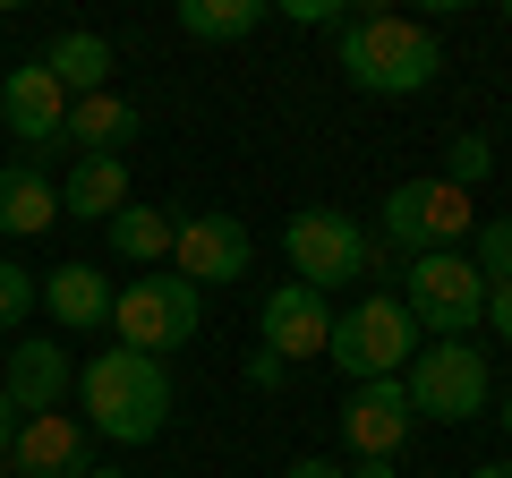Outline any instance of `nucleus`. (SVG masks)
Returning a JSON list of instances; mask_svg holds the SVG:
<instances>
[{"label":"nucleus","instance_id":"1","mask_svg":"<svg viewBox=\"0 0 512 478\" xmlns=\"http://www.w3.org/2000/svg\"><path fill=\"white\" fill-rule=\"evenodd\" d=\"M77 393H86V427L111 444H154L171 427V376L163 359H146V350H94L86 368H77Z\"/></svg>","mask_w":512,"mask_h":478},{"label":"nucleus","instance_id":"2","mask_svg":"<svg viewBox=\"0 0 512 478\" xmlns=\"http://www.w3.org/2000/svg\"><path fill=\"white\" fill-rule=\"evenodd\" d=\"M342 77L376 103H402V94H427L444 77V43L427 35L419 18H393V9H359L342 26Z\"/></svg>","mask_w":512,"mask_h":478},{"label":"nucleus","instance_id":"3","mask_svg":"<svg viewBox=\"0 0 512 478\" xmlns=\"http://www.w3.org/2000/svg\"><path fill=\"white\" fill-rule=\"evenodd\" d=\"M419 342H427V333L410 325V308H402V299L359 291V308H342V316H333L325 359L350 376V385H384V376H402L410 359H419Z\"/></svg>","mask_w":512,"mask_h":478},{"label":"nucleus","instance_id":"4","mask_svg":"<svg viewBox=\"0 0 512 478\" xmlns=\"http://www.w3.org/2000/svg\"><path fill=\"white\" fill-rule=\"evenodd\" d=\"M402 393H410V419H436V427H461L495 402V376H487V350L478 342H419V359L402 368Z\"/></svg>","mask_w":512,"mask_h":478},{"label":"nucleus","instance_id":"5","mask_svg":"<svg viewBox=\"0 0 512 478\" xmlns=\"http://www.w3.org/2000/svg\"><path fill=\"white\" fill-rule=\"evenodd\" d=\"M282 257H291V274L308 282V291L333 299V291H350V282L376 265V239H367L342 205H299V214L282 222Z\"/></svg>","mask_w":512,"mask_h":478},{"label":"nucleus","instance_id":"6","mask_svg":"<svg viewBox=\"0 0 512 478\" xmlns=\"http://www.w3.org/2000/svg\"><path fill=\"white\" fill-rule=\"evenodd\" d=\"M402 308H410V325H419V333L461 342V333H478V316H487V274H478L461 248L410 257L402 265Z\"/></svg>","mask_w":512,"mask_h":478},{"label":"nucleus","instance_id":"7","mask_svg":"<svg viewBox=\"0 0 512 478\" xmlns=\"http://www.w3.org/2000/svg\"><path fill=\"white\" fill-rule=\"evenodd\" d=\"M197 316H205V291L180 274H137L120 299H111V333L146 359H171L180 342H197Z\"/></svg>","mask_w":512,"mask_h":478},{"label":"nucleus","instance_id":"8","mask_svg":"<svg viewBox=\"0 0 512 478\" xmlns=\"http://www.w3.org/2000/svg\"><path fill=\"white\" fill-rule=\"evenodd\" d=\"M470 231H478V205H470V188H453L444 171H436V180H402L393 197H384V239L410 248V257L461 248Z\"/></svg>","mask_w":512,"mask_h":478},{"label":"nucleus","instance_id":"9","mask_svg":"<svg viewBox=\"0 0 512 478\" xmlns=\"http://www.w3.org/2000/svg\"><path fill=\"white\" fill-rule=\"evenodd\" d=\"M248 257H256L248 222L222 214V205H214V214H188V222H180V239H171V274L197 282V291H214V282L231 291V282L248 274Z\"/></svg>","mask_w":512,"mask_h":478},{"label":"nucleus","instance_id":"10","mask_svg":"<svg viewBox=\"0 0 512 478\" xmlns=\"http://www.w3.org/2000/svg\"><path fill=\"white\" fill-rule=\"evenodd\" d=\"M410 393H402V376H384V385H350V402H342V444H350V461H393L410 444Z\"/></svg>","mask_w":512,"mask_h":478},{"label":"nucleus","instance_id":"11","mask_svg":"<svg viewBox=\"0 0 512 478\" xmlns=\"http://www.w3.org/2000/svg\"><path fill=\"white\" fill-rule=\"evenodd\" d=\"M256 333H265V350H274L282 368H291V359H325L333 308H325V291H308V282H282V291H265V308H256Z\"/></svg>","mask_w":512,"mask_h":478},{"label":"nucleus","instance_id":"12","mask_svg":"<svg viewBox=\"0 0 512 478\" xmlns=\"http://www.w3.org/2000/svg\"><path fill=\"white\" fill-rule=\"evenodd\" d=\"M0 120L35 146V163L43 154H60V120H69V94H60V77L43 69V60H18V69L0 77Z\"/></svg>","mask_w":512,"mask_h":478},{"label":"nucleus","instance_id":"13","mask_svg":"<svg viewBox=\"0 0 512 478\" xmlns=\"http://www.w3.org/2000/svg\"><path fill=\"white\" fill-rule=\"evenodd\" d=\"M0 393H9L26 419H35V410H60V402L77 393V359H69L60 342L18 333V342H9V359H0Z\"/></svg>","mask_w":512,"mask_h":478},{"label":"nucleus","instance_id":"14","mask_svg":"<svg viewBox=\"0 0 512 478\" xmlns=\"http://www.w3.org/2000/svg\"><path fill=\"white\" fill-rule=\"evenodd\" d=\"M86 427L69 410H35L18 419V444H9V478H86Z\"/></svg>","mask_w":512,"mask_h":478},{"label":"nucleus","instance_id":"15","mask_svg":"<svg viewBox=\"0 0 512 478\" xmlns=\"http://www.w3.org/2000/svg\"><path fill=\"white\" fill-rule=\"evenodd\" d=\"M35 299L52 308V325H69V333H94V325H111V299H120V291H111V282L94 274L86 257H77V265H52V274L35 282Z\"/></svg>","mask_w":512,"mask_h":478},{"label":"nucleus","instance_id":"16","mask_svg":"<svg viewBox=\"0 0 512 478\" xmlns=\"http://www.w3.org/2000/svg\"><path fill=\"white\" fill-rule=\"evenodd\" d=\"M60 222V180L43 163H0V239H35Z\"/></svg>","mask_w":512,"mask_h":478},{"label":"nucleus","instance_id":"17","mask_svg":"<svg viewBox=\"0 0 512 478\" xmlns=\"http://www.w3.org/2000/svg\"><path fill=\"white\" fill-rule=\"evenodd\" d=\"M128 137H137V103L128 94H77L69 103V120H60V146H77V154H120Z\"/></svg>","mask_w":512,"mask_h":478},{"label":"nucleus","instance_id":"18","mask_svg":"<svg viewBox=\"0 0 512 478\" xmlns=\"http://www.w3.org/2000/svg\"><path fill=\"white\" fill-rule=\"evenodd\" d=\"M120 205H128V163H120V154H77V171L60 180V214L111 222Z\"/></svg>","mask_w":512,"mask_h":478},{"label":"nucleus","instance_id":"19","mask_svg":"<svg viewBox=\"0 0 512 478\" xmlns=\"http://www.w3.org/2000/svg\"><path fill=\"white\" fill-rule=\"evenodd\" d=\"M171 239H180V222L163 205H120L111 214V257H128V265H171Z\"/></svg>","mask_w":512,"mask_h":478},{"label":"nucleus","instance_id":"20","mask_svg":"<svg viewBox=\"0 0 512 478\" xmlns=\"http://www.w3.org/2000/svg\"><path fill=\"white\" fill-rule=\"evenodd\" d=\"M43 69L60 77V94H69V103H77V94H103V86H111V43L77 26V35H60L52 52H43Z\"/></svg>","mask_w":512,"mask_h":478},{"label":"nucleus","instance_id":"21","mask_svg":"<svg viewBox=\"0 0 512 478\" xmlns=\"http://www.w3.org/2000/svg\"><path fill=\"white\" fill-rule=\"evenodd\" d=\"M265 18H274L265 0H180V26L197 43H248Z\"/></svg>","mask_w":512,"mask_h":478},{"label":"nucleus","instance_id":"22","mask_svg":"<svg viewBox=\"0 0 512 478\" xmlns=\"http://www.w3.org/2000/svg\"><path fill=\"white\" fill-rule=\"evenodd\" d=\"M470 239H478V257H470L478 274H487V282H512V214H495V222H478Z\"/></svg>","mask_w":512,"mask_h":478},{"label":"nucleus","instance_id":"23","mask_svg":"<svg viewBox=\"0 0 512 478\" xmlns=\"http://www.w3.org/2000/svg\"><path fill=\"white\" fill-rule=\"evenodd\" d=\"M35 274H18V265L0 257V333H26V316H35Z\"/></svg>","mask_w":512,"mask_h":478},{"label":"nucleus","instance_id":"24","mask_svg":"<svg viewBox=\"0 0 512 478\" xmlns=\"http://www.w3.org/2000/svg\"><path fill=\"white\" fill-rule=\"evenodd\" d=\"M487 171H495V146H487V137H453V154H444V180H453V188H478Z\"/></svg>","mask_w":512,"mask_h":478},{"label":"nucleus","instance_id":"25","mask_svg":"<svg viewBox=\"0 0 512 478\" xmlns=\"http://www.w3.org/2000/svg\"><path fill=\"white\" fill-rule=\"evenodd\" d=\"M478 325H495L512 342V282H487V316H478Z\"/></svg>","mask_w":512,"mask_h":478},{"label":"nucleus","instance_id":"26","mask_svg":"<svg viewBox=\"0 0 512 478\" xmlns=\"http://www.w3.org/2000/svg\"><path fill=\"white\" fill-rule=\"evenodd\" d=\"M9 444H18V402L0 393V478H9Z\"/></svg>","mask_w":512,"mask_h":478},{"label":"nucleus","instance_id":"27","mask_svg":"<svg viewBox=\"0 0 512 478\" xmlns=\"http://www.w3.org/2000/svg\"><path fill=\"white\" fill-rule=\"evenodd\" d=\"M282 478H350V470H342V461H291Z\"/></svg>","mask_w":512,"mask_h":478},{"label":"nucleus","instance_id":"28","mask_svg":"<svg viewBox=\"0 0 512 478\" xmlns=\"http://www.w3.org/2000/svg\"><path fill=\"white\" fill-rule=\"evenodd\" d=\"M350 478H402L393 461H350Z\"/></svg>","mask_w":512,"mask_h":478},{"label":"nucleus","instance_id":"29","mask_svg":"<svg viewBox=\"0 0 512 478\" xmlns=\"http://www.w3.org/2000/svg\"><path fill=\"white\" fill-rule=\"evenodd\" d=\"M470 478H512V461H478V470Z\"/></svg>","mask_w":512,"mask_h":478},{"label":"nucleus","instance_id":"30","mask_svg":"<svg viewBox=\"0 0 512 478\" xmlns=\"http://www.w3.org/2000/svg\"><path fill=\"white\" fill-rule=\"evenodd\" d=\"M495 419H504V436H512V393H504V402H495Z\"/></svg>","mask_w":512,"mask_h":478},{"label":"nucleus","instance_id":"31","mask_svg":"<svg viewBox=\"0 0 512 478\" xmlns=\"http://www.w3.org/2000/svg\"><path fill=\"white\" fill-rule=\"evenodd\" d=\"M86 478H128V470H111V461H94V470H86Z\"/></svg>","mask_w":512,"mask_h":478},{"label":"nucleus","instance_id":"32","mask_svg":"<svg viewBox=\"0 0 512 478\" xmlns=\"http://www.w3.org/2000/svg\"><path fill=\"white\" fill-rule=\"evenodd\" d=\"M504 26H512V0H504Z\"/></svg>","mask_w":512,"mask_h":478}]
</instances>
